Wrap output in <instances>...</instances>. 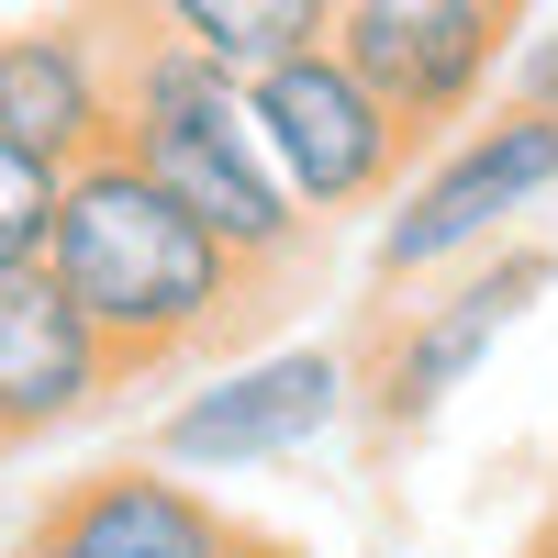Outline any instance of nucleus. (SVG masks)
Returning <instances> with one entry per match:
<instances>
[{
    "instance_id": "6e6552de",
    "label": "nucleus",
    "mask_w": 558,
    "mask_h": 558,
    "mask_svg": "<svg viewBox=\"0 0 558 558\" xmlns=\"http://www.w3.org/2000/svg\"><path fill=\"white\" fill-rule=\"evenodd\" d=\"M101 402H123V368L89 336V313L57 291V268L45 257L0 268V447H34Z\"/></svg>"
},
{
    "instance_id": "0eeeda50",
    "label": "nucleus",
    "mask_w": 558,
    "mask_h": 558,
    "mask_svg": "<svg viewBox=\"0 0 558 558\" xmlns=\"http://www.w3.org/2000/svg\"><path fill=\"white\" fill-rule=\"evenodd\" d=\"M347 402H357V368L336 347H291V357H257V368H235V380L191 391L146 447L168 458V470H235V458H279V447L324 436Z\"/></svg>"
},
{
    "instance_id": "39448f33",
    "label": "nucleus",
    "mask_w": 558,
    "mask_h": 558,
    "mask_svg": "<svg viewBox=\"0 0 558 558\" xmlns=\"http://www.w3.org/2000/svg\"><path fill=\"white\" fill-rule=\"evenodd\" d=\"M558 279V257L547 246H502L492 268H470L447 302H413V313H380L368 324V357H357V413H368V436L380 447H402L425 413L481 368V347L514 324L536 291Z\"/></svg>"
},
{
    "instance_id": "1a4fd4ad",
    "label": "nucleus",
    "mask_w": 558,
    "mask_h": 558,
    "mask_svg": "<svg viewBox=\"0 0 558 558\" xmlns=\"http://www.w3.org/2000/svg\"><path fill=\"white\" fill-rule=\"evenodd\" d=\"M23 558H235V514L168 481V458H123V470H89L45 502Z\"/></svg>"
},
{
    "instance_id": "f257e3e1",
    "label": "nucleus",
    "mask_w": 558,
    "mask_h": 558,
    "mask_svg": "<svg viewBox=\"0 0 558 558\" xmlns=\"http://www.w3.org/2000/svg\"><path fill=\"white\" fill-rule=\"evenodd\" d=\"M45 268H57V291L89 313V336L112 347L123 391H146V380H168V368H191V357H223L246 324L279 313V291H291L279 268L235 257L168 179H146L123 146L68 168Z\"/></svg>"
},
{
    "instance_id": "4468645a",
    "label": "nucleus",
    "mask_w": 558,
    "mask_h": 558,
    "mask_svg": "<svg viewBox=\"0 0 558 558\" xmlns=\"http://www.w3.org/2000/svg\"><path fill=\"white\" fill-rule=\"evenodd\" d=\"M235 558H313V547H291V536H268V525H235Z\"/></svg>"
},
{
    "instance_id": "9b49d317",
    "label": "nucleus",
    "mask_w": 558,
    "mask_h": 558,
    "mask_svg": "<svg viewBox=\"0 0 558 558\" xmlns=\"http://www.w3.org/2000/svg\"><path fill=\"white\" fill-rule=\"evenodd\" d=\"M89 12H101V23L179 34L191 57L235 68V78H257V68H279V57H302V45L336 34V0H89Z\"/></svg>"
},
{
    "instance_id": "2eb2a0df",
    "label": "nucleus",
    "mask_w": 558,
    "mask_h": 558,
    "mask_svg": "<svg viewBox=\"0 0 558 558\" xmlns=\"http://www.w3.org/2000/svg\"><path fill=\"white\" fill-rule=\"evenodd\" d=\"M525 558H558V502H547V525L525 536Z\"/></svg>"
},
{
    "instance_id": "f8f14e48",
    "label": "nucleus",
    "mask_w": 558,
    "mask_h": 558,
    "mask_svg": "<svg viewBox=\"0 0 558 558\" xmlns=\"http://www.w3.org/2000/svg\"><path fill=\"white\" fill-rule=\"evenodd\" d=\"M57 191H68V168L0 134V268H34L45 257V235H57Z\"/></svg>"
},
{
    "instance_id": "20e7f679",
    "label": "nucleus",
    "mask_w": 558,
    "mask_h": 558,
    "mask_svg": "<svg viewBox=\"0 0 558 558\" xmlns=\"http://www.w3.org/2000/svg\"><path fill=\"white\" fill-rule=\"evenodd\" d=\"M547 191H558V112H536V101L470 112V134H458V146L402 191V213L380 223V291H402V279L492 246L502 223L536 213Z\"/></svg>"
},
{
    "instance_id": "9d476101",
    "label": "nucleus",
    "mask_w": 558,
    "mask_h": 558,
    "mask_svg": "<svg viewBox=\"0 0 558 558\" xmlns=\"http://www.w3.org/2000/svg\"><path fill=\"white\" fill-rule=\"evenodd\" d=\"M112 23L101 12H68V23H23V34H0V134L34 157H101L112 146Z\"/></svg>"
},
{
    "instance_id": "f03ea898",
    "label": "nucleus",
    "mask_w": 558,
    "mask_h": 558,
    "mask_svg": "<svg viewBox=\"0 0 558 558\" xmlns=\"http://www.w3.org/2000/svg\"><path fill=\"white\" fill-rule=\"evenodd\" d=\"M112 101H123L112 146L146 168V179H168V191L191 202L235 257H257V268H279V279L313 268L324 223L302 213L291 179H279V157H268V134H257V112H246V78H235V68L191 57L179 34L112 23Z\"/></svg>"
},
{
    "instance_id": "423d86ee",
    "label": "nucleus",
    "mask_w": 558,
    "mask_h": 558,
    "mask_svg": "<svg viewBox=\"0 0 558 558\" xmlns=\"http://www.w3.org/2000/svg\"><path fill=\"white\" fill-rule=\"evenodd\" d=\"M324 45L436 146V134L470 123L481 89L502 78L514 23H502L492 0H336V34H324Z\"/></svg>"
},
{
    "instance_id": "7ed1b4c3",
    "label": "nucleus",
    "mask_w": 558,
    "mask_h": 558,
    "mask_svg": "<svg viewBox=\"0 0 558 558\" xmlns=\"http://www.w3.org/2000/svg\"><path fill=\"white\" fill-rule=\"evenodd\" d=\"M246 112H257L268 157H279V179L302 191L313 223L402 202L413 157H425V134H413V123L380 101V89H368V78L336 57V45H302V57L257 68V78H246Z\"/></svg>"
},
{
    "instance_id": "ddd939ff",
    "label": "nucleus",
    "mask_w": 558,
    "mask_h": 558,
    "mask_svg": "<svg viewBox=\"0 0 558 558\" xmlns=\"http://www.w3.org/2000/svg\"><path fill=\"white\" fill-rule=\"evenodd\" d=\"M514 101H536V112H558V34L525 57V78H514Z\"/></svg>"
},
{
    "instance_id": "dca6fc26",
    "label": "nucleus",
    "mask_w": 558,
    "mask_h": 558,
    "mask_svg": "<svg viewBox=\"0 0 558 558\" xmlns=\"http://www.w3.org/2000/svg\"><path fill=\"white\" fill-rule=\"evenodd\" d=\"M492 12H502V23H525V12H536V0H492Z\"/></svg>"
}]
</instances>
